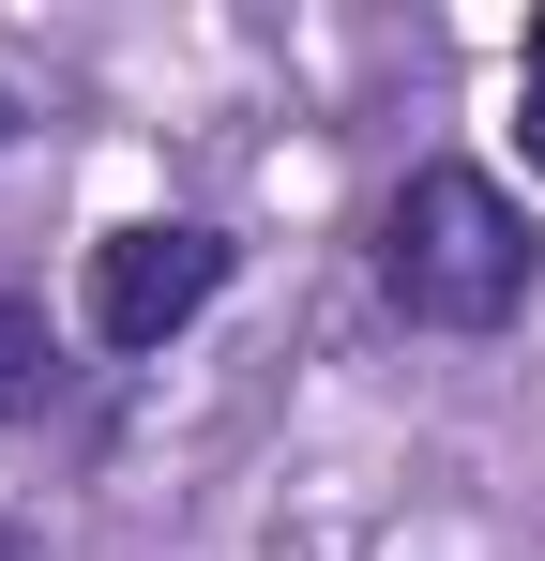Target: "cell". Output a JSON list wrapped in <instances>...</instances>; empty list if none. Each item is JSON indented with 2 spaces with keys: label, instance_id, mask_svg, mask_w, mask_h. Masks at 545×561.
I'll use <instances>...</instances> for the list:
<instances>
[{
  "label": "cell",
  "instance_id": "1",
  "mask_svg": "<svg viewBox=\"0 0 545 561\" xmlns=\"http://www.w3.org/2000/svg\"><path fill=\"white\" fill-rule=\"evenodd\" d=\"M531 274H545V243L485 168H409L394 183V213H379V304L409 334H500L531 304Z\"/></svg>",
  "mask_w": 545,
  "mask_h": 561
},
{
  "label": "cell",
  "instance_id": "2",
  "mask_svg": "<svg viewBox=\"0 0 545 561\" xmlns=\"http://www.w3.org/2000/svg\"><path fill=\"white\" fill-rule=\"evenodd\" d=\"M228 274H243V243H228V228H197V213H137V228H106V243H91L77 319H91V350H167Z\"/></svg>",
  "mask_w": 545,
  "mask_h": 561
},
{
  "label": "cell",
  "instance_id": "3",
  "mask_svg": "<svg viewBox=\"0 0 545 561\" xmlns=\"http://www.w3.org/2000/svg\"><path fill=\"white\" fill-rule=\"evenodd\" d=\"M46 379H61V350H46V304H0V425H15V410H46Z\"/></svg>",
  "mask_w": 545,
  "mask_h": 561
},
{
  "label": "cell",
  "instance_id": "4",
  "mask_svg": "<svg viewBox=\"0 0 545 561\" xmlns=\"http://www.w3.org/2000/svg\"><path fill=\"white\" fill-rule=\"evenodd\" d=\"M515 152L545 168V15H531V46H515Z\"/></svg>",
  "mask_w": 545,
  "mask_h": 561
},
{
  "label": "cell",
  "instance_id": "5",
  "mask_svg": "<svg viewBox=\"0 0 545 561\" xmlns=\"http://www.w3.org/2000/svg\"><path fill=\"white\" fill-rule=\"evenodd\" d=\"M0 122H15V92H0Z\"/></svg>",
  "mask_w": 545,
  "mask_h": 561
},
{
  "label": "cell",
  "instance_id": "6",
  "mask_svg": "<svg viewBox=\"0 0 545 561\" xmlns=\"http://www.w3.org/2000/svg\"><path fill=\"white\" fill-rule=\"evenodd\" d=\"M0 561H15V547H0Z\"/></svg>",
  "mask_w": 545,
  "mask_h": 561
}]
</instances>
